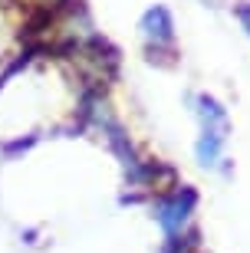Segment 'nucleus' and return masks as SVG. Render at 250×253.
Returning a JSON list of instances; mask_svg holds the SVG:
<instances>
[{
	"instance_id": "1",
	"label": "nucleus",
	"mask_w": 250,
	"mask_h": 253,
	"mask_svg": "<svg viewBox=\"0 0 250 253\" xmlns=\"http://www.w3.org/2000/svg\"><path fill=\"white\" fill-rule=\"evenodd\" d=\"M195 115L201 122V135H198L195 155L204 168H217L224 155V141H227V131H231V122H227V112L224 105L211 95H198L195 99Z\"/></svg>"
},
{
	"instance_id": "2",
	"label": "nucleus",
	"mask_w": 250,
	"mask_h": 253,
	"mask_svg": "<svg viewBox=\"0 0 250 253\" xmlns=\"http://www.w3.org/2000/svg\"><path fill=\"white\" fill-rule=\"evenodd\" d=\"M139 33L145 40L151 59H165L175 49V20L165 7H149L139 20Z\"/></svg>"
},
{
	"instance_id": "3",
	"label": "nucleus",
	"mask_w": 250,
	"mask_h": 253,
	"mask_svg": "<svg viewBox=\"0 0 250 253\" xmlns=\"http://www.w3.org/2000/svg\"><path fill=\"white\" fill-rule=\"evenodd\" d=\"M237 17H241V23L247 27V33H250V3H244V7H237Z\"/></svg>"
}]
</instances>
